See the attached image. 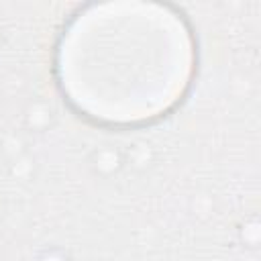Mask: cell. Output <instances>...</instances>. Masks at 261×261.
Returning <instances> with one entry per match:
<instances>
[{"mask_svg":"<svg viewBox=\"0 0 261 261\" xmlns=\"http://www.w3.org/2000/svg\"><path fill=\"white\" fill-rule=\"evenodd\" d=\"M196 69L181 12L153 2L82 8L63 29L55 73L65 102L106 126H141L173 110Z\"/></svg>","mask_w":261,"mask_h":261,"instance_id":"obj_1","label":"cell"}]
</instances>
